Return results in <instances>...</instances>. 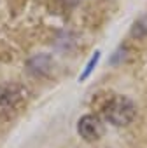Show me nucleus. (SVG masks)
Returning a JSON list of instances; mask_svg holds the SVG:
<instances>
[{
    "instance_id": "f257e3e1",
    "label": "nucleus",
    "mask_w": 147,
    "mask_h": 148,
    "mask_svg": "<svg viewBox=\"0 0 147 148\" xmlns=\"http://www.w3.org/2000/svg\"><path fill=\"white\" fill-rule=\"evenodd\" d=\"M135 113L137 112H135L133 103L124 96H112L102 106V115L116 125L130 124L135 119Z\"/></svg>"
},
{
    "instance_id": "f03ea898",
    "label": "nucleus",
    "mask_w": 147,
    "mask_h": 148,
    "mask_svg": "<svg viewBox=\"0 0 147 148\" xmlns=\"http://www.w3.org/2000/svg\"><path fill=\"white\" fill-rule=\"evenodd\" d=\"M77 131L83 139L96 141L103 134V124L96 115H84V117H81V120L77 124Z\"/></svg>"
},
{
    "instance_id": "7ed1b4c3",
    "label": "nucleus",
    "mask_w": 147,
    "mask_h": 148,
    "mask_svg": "<svg viewBox=\"0 0 147 148\" xmlns=\"http://www.w3.org/2000/svg\"><path fill=\"white\" fill-rule=\"evenodd\" d=\"M19 101V92L18 89H2L0 91V110H7L16 106Z\"/></svg>"
},
{
    "instance_id": "20e7f679",
    "label": "nucleus",
    "mask_w": 147,
    "mask_h": 148,
    "mask_svg": "<svg viewBox=\"0 0 147 148\" xmlns=\"http://www.w3.org/2000/svg\"><path fill=\"white\" fill-rule=\"evenodd\" d=\"M98 59H100V52L96 51L95 54H93V58L89 59V63H88V66L84 68V71L81 73V80H86L88 79V75H89V73L95 70V66H96V63H98Z\"/></svg>"
}]
</instances>
